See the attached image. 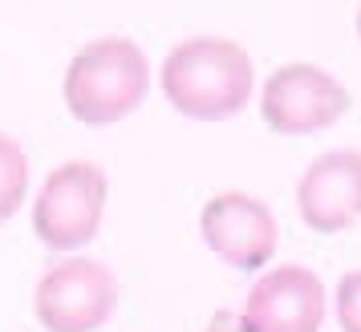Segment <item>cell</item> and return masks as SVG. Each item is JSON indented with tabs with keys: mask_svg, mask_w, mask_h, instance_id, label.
Instances as JSON below:
<instances>
[{
	"mask_svg": "<svg viewBox=\"0 0 361 332\" xmlns=\"http://www.w3.org/2000/svg\"><path fill=\"white\" fill-rule=\"evenodd\" d=\"M203 243L235 272H260L276 255V219L244 191H219L199 211Z\"/></svg>",
	"mask_w": 361,
	"mask_h": 332,
	"instance_id": "obj_6",
	"label": "cell"
},
{
	"mask_svg": "<svg viewBox=\"0 0 361 332\" xmlns=\"http://www.w3.org/2000/svg\"><path fill=\"white\" fill-rule=\"evenodd\" d=\"M337 320L345 332H361V267L345 272L337 283Z\"/></svg>",
	"mask_w": 361,
	"mask_h": 332,
	"instance_id": "obj_10",
	"label": "cell"
},
{
	"mask_svg": "<svg viewBox=\"0 0 361 332\" xmlns=\"http://www.w3.org/2000/svg\"><path fill=\"white\" fill-rule=\"evenodd\" d=\"M147 53L130 37H98L73 53L61 82V98L82 126H114L147 101Z\"/></svg>",
	"mask_w": 361,
	"mask_h": 332,
	"instance_id": "obj_2",
	"label": "cell"
},
{
	"mask_svg": "<svg viewBox=\"0 0 361 332\" xmlns=\"http://www.w3.org/2000/svg\"><path fill=\"white\" fill-rule=\"evenodd\" d=\"M106 195H110V183L98 162H85V158L61 162L57 170H49V179L33 203L37 239L53 251L85 248L102 227Z\"/></svg>",
	"mask_w": 361,
	"mask_h": 332,
	"instance_id": "obj_3",
	"label": "cell"
},
{
	"mask_svg": "<svg viewBox=\"0 0 361 332\" xmlns=\"http://www.w3.org/2000/svg\"><path fill=\"white\" fill-rule=\"evenodd\" d=\"M296 207L309 231L337 235L361 219V150L317 154L296 186Z\"/></svg>",
	"mask_w": 361,
	"mask_h": 332,
	"instance_id": "obj_8",
	"label": "cell"
},
{
	"mask_svg": "<svg viewBox=\"0 0 361 332\" xmlns=\"http://www.w3.org/2000/svg\"><path fill=\"white\" fill-rule=\"evenodd\" d=\"M349 89L329 69L312 61H293L268 73L260 89V117L272 134L305 138V134L329 130L349 114Z\"/></svg>",
	"mask_w": 361,
	"mask_h": 332,
	"instance_id": "obj_4",
	"label": "cell"
},
{
	"mask_svg": "<svg viewBox=\"0 0 361 332\" xmlns=\"http://www.w3.org/2000/svg\"><path fill=\"white\" fill-rule=\"evenodd\" d=\"M357 37H361V8H357Z\"/></svg>",
	"mask_w": 361,
	"mask_h": 332,
	"instance_id": "obj_11",
	"label": "cell"
},
{
	"mask_svg": "<svg viewBox=\"0 0 361 332\" xmlns=\"http://www.w3.org/2000/svg\"><path fill=\"white\" fill-rule=\"evenodd\" d=\"M118 308V276L98 260H61L53 264L33 296V312L49 332H94Z\"/></svg>",
	"mask_w": 361,
	"mask_h": 332,
	"instance_id": "obj_5",
	"label": "cell"
},
{
	"mask_svg": "<svg viewBox=\"0 0 361 332\" xmlns=\"http://www.w3.org/2000/svg\"><path fill=\"white\" fill-rule=\"evenodd\" d=\"M25 195H29V158L8 134H0V223H8L25 207Z\"/></svg>",
	"mask_w": 361,
	"mask_h": 332,
	"instance_id": "obj_9",
	"label": "cell"
},
{
	"mask_svg": "<svg viewBox=\"0 0 361 332\" xmlns=\"http://www.w3.org/2000/svg\"><path fill=\"white\" fill-rule=\"evenodd\" d=\"M163 94L183 117L195 122H224L235 117L252 101L256 69L240 41L228 37H191L166 53Z\"/></svg>",
	"mask_w": 361,
	"mask_h": 332,
	"instance_id": "obj_1",
	"label": "cell"
},
{
	"mask_svg": "<svg viewBox=\"0 0 361 332\" xmlns=\"http://www.w3.org/2000/svg\"><path fill=\"white\" fill-rule=\"evenodd\" d=\"M321 320H325L321 276L300 264H284L252 283V292L244 300L240 328L244 332H321Z\"/></svg>",
	"mask_w": 361,
	"mask_h": 332,
	"instance_id": "obj_7",
	"label": "cell"
}]
</instances>
